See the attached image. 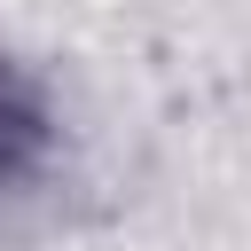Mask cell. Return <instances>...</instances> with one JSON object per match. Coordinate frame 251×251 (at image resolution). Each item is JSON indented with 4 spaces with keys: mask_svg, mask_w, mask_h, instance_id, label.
<instances>
[{
    "mask_svg": "<svg viewBox=\"0 0 251 251\" xmlns=\"http://www.w3.org/2000/svg\"><path fill=\"white\" fill-rule=\"evenodd\" d=\"M47 141H55V102H47V86H39L24 63L0 55V188L31 180V165L47 157Z\"/></svg>",
    "mask_w": 251,
    "mask_h": 251,
    "instance_id": "6da1fadb",
    "label": "cell"
}]
</instances>
